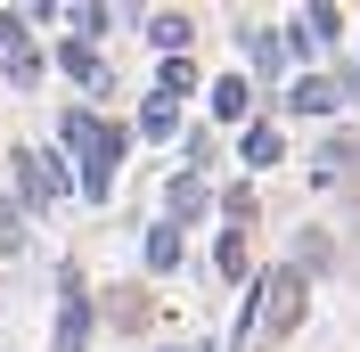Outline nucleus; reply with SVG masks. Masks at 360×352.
<instances>
[{"mask_svg":"<svg viewBox=\"0 0 360 352\" xmlns=\"http://www.w3.org/2000/svg\"><path fill=\"white\" fill-rule=\"evenodd\" d=\"M303 303H311V279H303V270H270L262 295H254V336H270V344L295 336L303 328Z\"/></svg>","mask_w":360,"mask_h":352,"instance_id":"f257e3e1","label":"nucleus"},{"mask_svg":"<svg viewBox=\"0 0 360 352\" xmlns=\"http://www.w3.org/2000/svg\"><path fill=\"white\" fill-rule=\"evenodd\" d=\"M0 66H8V82H33V74H41V58H33V42H25L17 8H0Z\"/></svg>","mask_w":360,"mask_h":352,"instance_id":"f03ea898","label":"nucleus"},{"mask_svg":"<svg viewBox=\"0 0 360 352\" xmlns=\"http://www.w3.org/2000/svg\"><path fill=\"white\" fill-rule=\"evenodd\" d=\"M17 180H25V197H33V205H58V197H66V172H58L41 148H17Z\"/></svg>","mask_w":360,"mask_h":352,"instance_id":"7ed1b4c3","label":"nucleus"},{"mask_svg":"<svg viewBox=\"0 0 360 352\" xmlns=\"http://www.w3.org/2000/svg\"><path fill=\"white\" fill-rule=\"evenodd\" d=\"M90 336V303H82V279H66V303H58V352H82Z\"/></svg>","mask_w":360,"mask_h":352,"instance_id":"20e7f679","label":"nucleus"},{"mask_svg":"<svg viewBox=\"0 0 360 352\" xmlns=\"http://www.w3.org/2000/svg\"><path fill=\"white\" fill-rule=\"evenodd\" d=\"M188 33H197V25L180 17V8H164V17H148V42H156L164 58H180V49H188Z\"/></svg>","mask_w":360,"mask_h":352,"instance_id":"39448f33","label":"nucleus"},{"mask_svg":"<svg viewBox=\"0 0 360 352\" xmlns=\"http://www.w3.org/2000/svg\"><path fill=\"white\" fill-rule=\"evenodd\" d=\"M287 99H295V107H303V115H328V107H336V99H344V90L328 82V74H303V82H295Z\"/></svg>","mask_w":360,"mask_h":352,"instance_id":"423d86ee","label":"nucleus"},{"mask_svg":"<svg viewBox=\"0 0 360 352\" xmlns=\"http://www.w3.org/2000/svg\"><path fill=\"white\" fill-rule=\"evenodd\" d=\"M246 58H254L262 74H278V66H287V42H278V33H262V25H246Z\"/></svg>","mask_w":360,"mask_h":352,"instance_id":"0eeeda50","label":"nucleus"},{"mask_svg":"<svg viewBox=\"0 0 360 352\" xmlns=\"http://www.w3.org/2000/svg\"><path fill=\"white\" fill-rule=\"evenodd\" d=\"M278 156H287V148H278V123H246V164H262V172H270Z\"/></svg>","mask_w":360,"mask_h":352,"instance_id":"6e6552de","label":"nucleus"},{"mask_svg":"<svg viewBox=\"0 0 360 352\" xmlns=\"http://www.w3.org/2000/svg\"><path fill=\"white\" fill-rule=\"evenodd\" d=\"M180 263V230L164 221V230H148V270H172Z\"/></svg>","mask_w":360,"mask_h":352,"instance_id":"1a4fd4ad","label":"nucleus"},{"mask_svg":"<svg viewBox=\"0 0 360 352\" xmlns=\"http://www.w3.org/2000/svg\"><path fill=\"white\" fill-rule=\"evenodd\" d=\"M66 74H74V82H90V90H107V66H98L82 42H66Z\"/></svg>","mask_w":360,"mask_h":352,"instance_id":"9d476101","label":"nucleus"},{"mask_svg":"<svg viewBox=\"0 0 360 352\" xmlns=\"http://www.w3.org/2000/svg\"><path fill=\"white\" fill-rule=\"evenodd\" d=\"M188 213H205V180H197V172L172 180V221H188Z\"/></svg>","mask_w":360,"mask_h":352,"instance_id":"9b49d317","label":"nucleus"},{"mask_svg":"<svg viewBox=\"0 0 360 352\" xmlns=\"http://www.w3.org/2000/svg\"><path fill=\"white\" fill-rule=\"evenodd\" d=\"M107 320H115V328H148V295H131V287H123V295L107 303Z\"/></svg>","mask_w":360,"mask_h":352,"instance_id":"f8f14e48","label":"nucleus"},{"mask_svg":"<svg viewBox=\"0 0 360 352\" xmlns=\"http://www.w3.org/2000/svg\"><path fill=\"white\" fill-rule=\"evenodd\" d=\"M254 107V90L238 82V74H229V82H213V115H246Z\"/></svg>","mask_w":360,"mask_h":352,"instance_id":"ddd939ff","label":"nucleus"},{"mask_svg":"<svg viewBox=\"0 0 360 352\" xmlns=\"http://www.w3.org/2000/svg\"><path fill=\"white\" fill-rule=\"evenodd\" d=\"M17 246H25V205L0 197V254H17Z\"/></svg>","mask_w":360,"mask_h":352,"instance_id":"4468645a","label":"nucleus"},{"mask_svg":"<svg viewBox=\"0 0 360 352\" xmlns=\"http://www.w3.org/2000/svg\"><path fill=\"white\" fill-rule=\"evenodd\" d=\"M180 90H197V66H188V58H164V107H172Z\"/></svg>","mask_w":360,"mask_h":352,"instance_id":"2eb2a0df","label":"nucleus"},{"mask_svg":"<svg viewBox=\"0 0 360 352\" xmlns=\"http://www.w3.org/2000/svg\"><path fill=\"white\" fill-rule=\"evenodd\" d=\"M221 279H246V230H229V238H221Z\"/></svg>","mask_w":360,"mask_h":352,"instance_id":"dca6fc26","label":"nucleus"},{"mask_svg":"<svg viewBox=\"0 0 360 352\" xmlns=\"http://www.w3.org/2000/svg\"><path fill=\"white\" fill-rule=\"evenodd\" d=\"M328 263V238H319V230H303V246H295V270H319Z\"/></svg>","mask_w":360,"mask_h":352,"instance_id":"f3484780","label":"nucleus"},{"mask_svg":"<svg viewBox=\"0 0 360 352\" xmlns=\"http://www.w3.org/2000/svg\"><path fill=\"white\" fill-rule=\"evenodd\" d=\"M139 139H172V107H164V99H156L148 115H139Z\"/></svg>","mask_w":360,"mask_h":352,"instance_id":"a211bd4d","label":"nucleus"}]
</instances>
